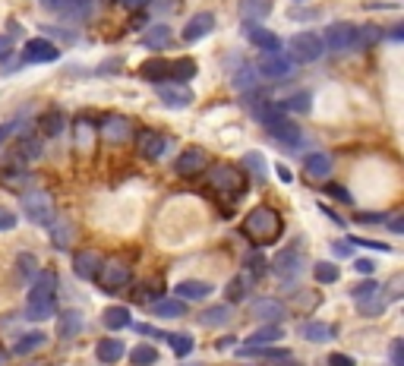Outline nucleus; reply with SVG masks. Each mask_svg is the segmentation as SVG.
Wrapping results in <instances>:
<instances>
[{"mask_svg":"<svg viewBox=\"0 0 404 366\" xmlns=\"http://www.w3.org/2000/svg\"><path fill=\"white\" fill-rule=\"evenodd\" d=\"M240 234H243L247 240H253V244H259V246L275 244V240L281 237V215L275 209H268V205H256V209L243 218Z\"/></svg>","mask_w":404,"mask_h":366,"instance_id":"obj_1","label":"nucleus"},{"mask_svg":"<svg viewBox=\"0 0 404 366\" xmlns=\"http://www.w3.org/2000/svg\"><path fill=\"white\" fill-rule=\"evenodd\" d=\"M95 281H98V287H102L104 294H117V291H124V287L133 285V269H130L127 259L111 256V259H104V262H102Z\"/></svg>","mask_w":404,"mask_h":366,"instance_id":"obj_2","label":"nucleus"},{"mask_svg":"<svg viewBox=\"0 0 404 366\" xmlns=\"http://www.w3.org/2000/svg\"><path fill=\"white\" fill-rule=\"evenodd\" d=\"M209 186L227 199H237L247 190V177L240 174V168H234V164H212L209 168Z\"/></svg>","mask_w":404,"mask_h":366,"instance_id":"obj_3","label":"nucleus"},{"mask_svg":"<svg viewBox=\"0 0 404 366\" xmlns=\"http://www.w3.org/2000/svg\"><path fill=\"white\" fill-rule=\"evenodd\" d=\"M272 271H275V278L278 281H284L288 287H294L297 278H300V271H303V246L300 244L284 246V250L275 256Z\"/></svg>","mask_w":404,"mask_h":366,"instance_id":"obj_4","label":"nucleus"},{"mask_svg":"<svg viewBox=\"0 0 404 366\" xmlns=\"http://www.w3.org/2000/svg\"><path fill=\"white\" fill-rule=\"evenodd\" d=\"M288 51H291V57L288 61L291 63H313V61H319L322 57V38L316 32H297L294 38H291V45H288Z\"/></svg>","mask_w":404,"mask_h":366,"instance_id":"obj_5","label":"nucleus"},{"mask_svg":"<svg viewBox=\"0 0 404 366\" xmlns=\"http://www.w3.org/2000/svg\"><path fill=\"white\" fill-rule=\"evenodd\" d=\"M22 212H26V218L32 224H51L54 221V199L45 190L26 193V196H22Z\"/></svg>","mask_w":404,"mask_h":366,"instance_id":"obj_6","label":"nucleus"},{"mask_svg":"<svg viewBox=\"0 0 404 366\" xmlns=\"http://www.w3.org/2000/svg\"><path fill=\"white\" fill-rule=\"evenodd\" d=\"M262 123H266L268 136H272L275 143H284V145H297V143H300V129H297V123H291L288 117L275 108V104H272V111L262 117Z\"/></svg>","mask_w":404,"mask_h":366,"instance_id":"obj_7","label":"nucleus"},{"mask_svg":"<svg viewBox=\"0 0 404 366\" xmlns=\"http://www.w3.org/2000/svg\"><path fill=\"white\" fill-rule=\"evenodd\" d=\"M354 38H357V29L350 26V22H332V26L325 29V35H322V48L341 54V51L354 48Z\"/></svg>","mask_w":404,"mask_h":366,"instance_id":"obj_8","label":"nucleus"},{"mask_svg":"<svg viewBox=\"0 0 404 366\" xmlns=\"http://www.w3.org/2000/svg\"><path fill=\"white\" fill-rule=\"evenodd\" d=\"M22 61L26 63H54V61H60V51L48 38H32L22 45Z\"/></svg>","mask_w":404,"mask_h":366,"instance_id":"obj_9","label":"nucleus"},{"mask_svg":"<svg viewBox=\"0 0 404 366\" xmlns=\"http://www.w3.org/2000/svg\"><path fill=\"white\" fill-rule=\"evenodd\" d=\"M57 297V275L54 271H38L29 287V306L32 303H54Z\"/></svg>","mask_w":404,"mask_h":366,"instance_id":"obj_10","label":"nucleus"},{"mask_svg":"<svg viewBox=\"0 0 404 366\" xmlns=\"http://www.w3.org/2000/svg\"><path fill=\"white\" fill-rule=\"evenodd\" d=\"M130 136H133V123L127 120V117H120V114L104 117V123H102V139H104V143L124 145Z\"/></svg>","mask_w":404,"mask_h":366,"instance_id":"obj_11","label":"nucleus"},{"mask_svg":"<svg viewBox=\"0 0 404 366\" xmlns=\"http://www.w3.org/2000/svg\"><path fill=\"white\" fill-rule=\"evenodd\" d=\"M158 98L168 108H186V104H193V88L186 82H161L158 86Z\"/></svg>","mask_w":404,"mask_h":366,"instance_id":"obj_12","label":"nucleus"},{"mask_svg":"<svg viewBox=\"0 0 404 366\" xmlns=\"http://www.w3.org/2000/svg\"><path fill=\"white\" fill-rule=\"evenodd\" d=\"M291 67H294V63H291L288 57H281V51H275V54H262L259 57L256 73L266 76V79H284V76L291 73Z\"/></svg>","mask_w":404,"mask_h":366,"instance_id":"obj_13","label":"nucleus"},{"mask_svg":"<svg viewBox=\"0 0 404 366\" xmlns=\"http://www.w3.org/2000/svg\"><path fill=\"white\" fill-rule=\"evenodd\" d=\"M202 168H206V152L199 149V145H190V149H184L177 155V161H174V170H177V177H193V174H199Z\"/></svg>","mask_w":404,"mask_h":366,"instance_id":"obj_14","label":"nucleus"},{"mask_svg":"<svg viewBox=\"0 0 404 366\" xmlns=\"http://www.w3.org/2000/svg\"><path fill=\"white\" fill-rule=\"evenodd\" d=\"M250 312H253L259 322H278L281 326V319H284V303L281 300H275V297H256L253 300V306H250Z\"/></svg>","mask_w":404,"mask_h":366,"instance_id":"obj_15","label":"nucleus"},{"mask_svg":"<svg viewBox=\"0 0 404 366\" xmlns=\"http://www.w3.org/2000/svg\"><path fill=\"white\" fill-rule=\"evenodd\" d=\"M215 29V13H209V10H202V13L190 16L184 26V41H199V38H206V35H212Z\"/></svg>","mask_w":404,"mask_h":366,"instance_id":"obj_16","label":"nucleus"},{"mask_svg":"<svg viewBox=\"0 0 404 366\" xmlns=\"http://www.w3.org/2000/svg\"><path fill=\"white\" fill-rule=\"evenodd\" d=\"M247 41L253 45V48H259L262 54H275V51H281V41L275 32H268V29L256 26V22H247Z\"/></svg>","mask_w":404,"mask_h":366,"instance_id":"obj_17","label":"nucleus"},{"mask_svg":"<svg viewBox=\"0 0 404 366\" xmlns=\"http://www.w3.org/2000/svg\"><path fill=\"white\" fill-rule=\"evenodd\" d=\"M98 269H102V256L92 250H79L73 256V271H76V278H83V281H95Z\"/></svg>","mask_w":404,"mask_h":366,"instance_id":"obj_18","label":"nucleus"},{"mask_svg":"<svg viewBox=\"0 0 404 366\" xmlns=\"http://www.w3.org/2000/svg\"><path fill=\"white\" fill-rule=\"evenodd\" d=\"M136 149H139V158L155 161V158H161V152H165V136L158 133V129H143Z\"/></svg>","mask_w":404,"mask_h":366,"instance_id":"obj_19","label":"nucleus"},{"mask_svg":"<svg viewBox=\"0 0 404 366\" xmlns=\"http://www.w3.org/2000/svg\"><path fill=\"white\" fill-rule=\"evenodd\" d=\"M149 312L158 319H180L186 316V303L180 297H158L149 303Z\"/></svg>","mask_w":404,"mask_h":366,"instance_id":"obj_20","label":"nucleus"},{"mask_svg":"<svg viewBox=\"0 0 404 366\" xmlns=\"http://www.w3.org/2000/svg\"><path fill=\"white\" fill-rule=\"evenodd\" d=\"M250 285H253V275H250V271L243 269L240 275H234V278L227 281V287H225V300H227V303H240V300H247Z\"/></svg>","mask_w":404,"mask_h":366,"instance_id":"obj_21","label":"nucleus"},{"mask_svg":"<svg viewBox=\"0 0 404 366\" xmlns=\"http://www.w3.org/2000/svg\"><path fill=\"white\" fill-rule=\"evenodd\" d=\"M73 244V221L70 218H54L51 221V246L54 250H70Z\"/></svg>","mask_w":404,"mask_h":366,"instance_id":"obj_22","label":"nucleus"},{"mask_svg":"<svg viewBox=\"0 0 404 366\" xmlns=\"http://www.w3.org/2000/svg\"><path fill=\"white\" fill-rule=\"evenodd\" d=\"M171 41H174L171 26H149V29H145V35H143V45L149 51H165Z\"/></svg>","mask_w":404,"mask_h":366,"instance_id":"obj_23","label":"nucleus"},{"mask_svg":"<svg viewBox=\"0 0 404 366\" xmlns=\"http://www.w3.org/2000/svg\"><path fill=\"white\" fill-rule=\"evenodd\" d=\"M338 328L332 326V322H300V335L307 341H313V344H322V341H332L335 338Z\"/></svg>","mask_w":404,"mask_h":366,"instance_id":"obj_24","label":"nucleus"},{"mask_svg":"<svg viewBox=\"0 0 404 366\" xmlns=\"http://www.w3.org/2000/svg\"><path fill=\"white\" fill-rule=\"evenodd\" d=\"M79 332H83V316H79L76 310H63L60 319H57V335H60L63 341H70Z\"/></svg>","mask_w":404,"mask_h":366,"instance_id":"obj_25","label":"nucleus"},{"mask_svg":"<svg viewBox=\"0 0 404 366\" xmlns=\"http://www.w3.org/2000/svg\"><path fill=\"white\" fill-rule=\"evenodd\" d=\"M127 353L124 341H117V338H102L95 344V357L102 360V363H117V360Z\"/></svg>","mask_w":404,"mask_h":366,"instance_id":"obj_26","label":"nucleus"},{"mask_svg":"<svg viewBox=\"0 0 404 366\" xmlns=\"http://www.w3.org/2000/svg\"><path fill=\"white\" fill-rule=\"evenodd\" d=\"M212 291H215V287L209 285V281H196V278L180 281V285H177V297L180 300H206Z\"/></svg>","mask_w":404,"mask_h":366,"instance_id":"obj_27","label":"nucleus"},{"mask_svg":"<svg viewBox=\"0 0 404 366\" xmlns=\"http://www.w3.org/2000/svg\"><path fill=\"white\" fill-rule=\"evenodd\" d=\"M303 170H307L309 177H329L332 174V158L325 155V152H309V155L303 158Z\"/></svg>","mask_w":404,"mask_h":366,"instance_id":"obj_28","label":"nucleus"},{"mask_svg":"<svg viewBox=\"0 0 404 366\" xmlns=\"http://www.w3.org/2000/svg\"><path fill=\"white\" fill-rule=\"evenodd\" d=\"M196 76V61L190 57H177L174 63H168V82H190Z\"/></svg>","mask_w":404,"mask_h":366,"instance_id":"obj_29","label":"nucleus"},{"mask_svg":"<svg viewBox=\"0 0 404 366\" xmlns=\"http://www.w3.org/2000/svg\"><path fill=\"white\" fill-rule=\"evenodd\" d=\"M284 338V328L278 326V322H266L262 328H256L253 335H250V344L256 347H266V344H275V341Z\"/></svg>","mask_w":404,"mask_h":366,"instance_id":"obj_30","label":"nucleus"},{"mask_svg":"<svg viewBox=\"0 0 404 366\" xmlns=\"http://www.w3.org/2000/svg\"><path fill=\"white\" fill-rule=\"evenodd\" d=\"M139 76H143L145 82H168V63L161 61V57H149V61L139 67Z\"/></svg>","mask_w":404,"mask_h":366,"instance_id":"obj_31","label":"nucleus"},{"mask_svg":"<svg viewBox=\"0 0 404 366\" xmlns=\"http://www.w3.org/2000/svg\"><path fill=\"white\" fill-rule=\"evenodd\" d=\"M309 104H313V95H309V92H294V95L281 98L275 108H278V111H297V114H307Z\"/></svg>","mask_w":404,"mask_h":366,"instance_id":"obj_32","label":"nucleus"},{"mask_svg":"<svg viewBox=\"0 0 404 366\" xmlns=\"http://www.w3.org/2000/svg\"><path fill=\"white\" fill-rule=\"evenodd\" d=\"M199 322L202 326H209V328H215V326H227L231 322V306L227 303H221V306H209L202 316H199Z\"/></svg>","mask_w":404,"mask_h":366,"instance_id":"obj_33","label":"nucleus"},{"mask_svg":"<svg viewBox=\"0 0 404 366\" xmlns=\"http://www.w3.org/2000/svg\"><path fill=\"white\" fill-rule=\"evenodd\" d=\"M16 161H35V158H42V143L38 139H32V136H22L19 145H16L13 152Z\"/></svg>","mask_w":404,"mask_h":366,"instance_id":"obj_34","label":"nucleus"},{"mask_svg":"<svg viewBox=\"0 0 404 366\" xmlns=\"http://www.w3.org/2000/svg\"><path fill=\"white\" fill-rule=\"evenodd\" d=\"M45 341H48V335H45V332H29V335H22V338L13 344V353H16V357H26V353L38 351Z\"/></svg>","mask_w":404,"mask_h":366,"instance_id":"obj_35","label":"nucleus"},{"mask_svg":"<svg viewBox=\"0 0 404 366\" xmlns=\"http://www.w3.org/2000/svg\"><path fill=\"white\" fill-rule=\"evenodd\" d=\"M130 326V310L127 306H111V310H104V328H111V332H120V328Z\"/></svg>","mask_w":404,"mask_h":366,"instance_id":"obj_36","label":"nucleus"},{"mask_svg":"<svg viewBox=\"0 0 404 366\" xmlns=\"http://www.w3.org/2000/svg\"><path fill=\"white\" fill-rule=\"evenodd\" d=\"M360 303V316H366V319H373V316H382L385 312V306H389V300L382 297V294H370V297H363V300H357Z\"/></svg>","mask_w":404,"mask_h":366,"instance_id":"obj_37","label":"nucleus"},{"mask_svg":"<svg viewBox=\"0 0 404 366\" xmlns=\"http://www.w3.org/2000/svg\"><path fill=\"white\" fill-rule=\"evenodd\" d=\"M259 73L253 70V63H243V67H237V73H234V86L240 88V92H253L256 86H259Z\"/></svg>","mask_w":404,"mask_h":366,"instance_id":"obj_38","label":"nucleus"},{"mask_svg":"<svg viewBox=\"0 0 404 366\" xmlns=\"http://www.w3.org/2000/svg\"><path fill=\"white\" fill-rule=\"evenodd\" d=\"M38 275V262H35L32 253H19L16 256V281H29Z\"/></svg>","mask_w":404,"mask_h":366,"instance_id":"obj_39","label":"nucleus"},{"mask_svg":"<svg viewBox=\"0 0 404 366\" xmlns=\"http://www.w3.org/2000/svg\"><path fill=\"white\" fill-rule=\"evenodd\" d=\"M313 278H316V285H335V281L341 278V269H338L335 262H316Z\"/></svg>","mask_w":404,"mask_h":366,"instance_id":"obj_40","label":"nucleus"},{"mask_svg":"<svg viewBox=\"0 0 404 366\" xmlns=\"http://www.w3.org/2000/svg\"><path fill=\"white\" fill-rule=\"evenodd\" d=\"M130 363L133 366H155L158 363V351L152 344H136L130 351Z\"/></svg>","mask_w":404,"mask_h":366,"instance_id":"obj_41","label":"nucleus"},{"mask_svg":"<svg viewBox=\"0 0 404 366\" xmlns=\"http://www.w3.org/2000/svg\"><path fill=\"white\" fill-rule=\"evenodd\" d=\"M165 338H168V344H171V351L177 353V357H190L193 353V335H186V332H177V335H168L165 332Z\"/></svg>","mask_w":404,"mask_h":366,"instance_id":"obj_42","label":"nucleus"},{"mask_svg":"<svg viewBox=\"0 0 404 366\" xmlns=\"http://www.w3.org/2000/svg\"><path fill=\"white\" fill-rule=\"evenodd\" d=\"M42 133L48 136V139H57V136L63 133V114L60 111H48V114L42 117Z\"/></svg>","mask_w":404,"mask_h":366,"instance_id":"obj_43","label":"nucleus"},{"mask_svg":"<svg viewBox=\"0 0 404 366\" xmlns=\"http://www.w3.org/2000/svg\"><path fill=\"white\" fill-rule=\"evenodd\" d=\"M268 13V0H240V16L243 19H259V16Z\"/></svg>","mask_w":404,"mask_h":366,"instance_id":"obj_44","label":"nucleus"},{"mask_svg":"<svg viewBox=\"0 0 404 366\" xmlns=\"http://www.w3.org/2000/svg\"><path fill=\"white\" fill-rule=\"evenodd\" d=\"M243 168L256 177V183L266 180V161H262L259 152H247V155H243Z\"/></svg>","mask_w":404,"mask_h":366,"instance_id":"obj_45","label":"nucleus"},{"mask_svg":"<svg viewBox=\"0 0 404 366\" xmlns=\"http://www.w3.org/2000/svg\"><path fill=\"white\" fill-rule=\"evenodd\" d=\"M76 145L89 149L92 145V123L89 120H76Z\"/></svg>","mask_w":404,"mask_h":366,"instance_id":"obj_46","label":"nucleus"},{"mask_svg":"<svg viewBox=\"0 0 404 366\" xmlns=\"http://www.w3.org/2000/svg\"><path fill=\"white\" fill-rule=\"evenodd\" d=\"M29 319H35V322H42V319H51L54 316V303H32L26 310Z\"/></svg>","mask_w":404,"mask_h":366,"instance_id":"obj_47","label":"nucleus"},{"mask_svg":"<svg viewBox=\"0 0 404 366\" xmlns=\"http://www.w3.org/2000/svg\"><path fill=\"white\" fill-rule=\"evenodd\" d=\"M161 297V285H158V281H145V287H139L136 291V300H158Z\"/></svg>","mask_w":404,"mask_h":366,"instance_id":"obj_48","label":"nucleus"},{"mask_svg":"<svg viewBox=\"0 0 404 366\" xmlns=\"http://www.w3.org/2000/svg\"><path fill=\"white\" fill-rule=\"evenodd\" d=\"M243 269H247L250 275H253V278H256V275H259V271L266 269V256H262V253H250V256H247V262H243Z\"/></svg>","mask_w":404,"mask_h":366,"instance_id":"obj_49","label":"nucleus"},{"mask_svg":"<svg viewBox=\"0 0 404 366\" xmlns=\"http://www.w3.org/2000/svg\"><path fill=\"white\" fill-rule=\"evenodd\" d=\"M389 360H391V366H404V341H401V338L391 341V347H389Z\"/></svg>","mask_w":404,"mask_h":366,"instance_id":"obj_50","label":"nucleus"},{"mask_svg":"<svg viewBox=\"0 0 404 366\" xmlns=\"http://www.w3.org/2000/svg\"><path fill=\"white\" fill-rule=\"evenodd\" d=\"M350 244L366 246V250H376V253H391L389 244H379V240H366V237H350Z\"/></svg>","mask_w":404,"mask_h":366,"instance_id":"obj_51","label":"nucleus"},{"mask_svg":"<svg viewBox=\"0 0 404 366\" xmlns=\"http://www.w3.org/2000/svg\"><path fill=\"white\" fill-rule=\"evenodd\" d=\"M376 291H382V287H379L376 281H363L360 287H354V300H363V297H370V294H376Z\"/></svg>","mask_w":404,"mask_h":366,"instance_id":"obj_52","label":"nucleus"},{"mask_svg":"<svg viewBox=\"0 0 404 366\" xmlns=\"http://www.w3.org/2000/svg\"><path fill=\"white\" fill-rule=\"evenodd\" d=\"M325 193L335 199H341V202H350V193L344 190V186H338V183H325Z\"/></svg>","mask_w":404,"mask_h":366,"instance_id":"obj_53","label":"nucleus"},{"mask_svg":"<svg viewBox=\"0 0 404 366\" xmlns=\"http://www.w3.org/2000/svg\"><path fill=\"white\" fill-rule=\"evenodd\" d=\"M329 366H357V360L348 353H329Z\"/></svg>","mask_w":404,"mask_h":366,"instance_id":"obj_54","label":"nucleus"},{"mask_svg":"<svg viewBox=\"0 0 404 366\" xmlns=\"http://www.w3.org/2000/svg\"><path fill=\"white\" fill-rule=\"evenodd\" d=\"M354 269L360 271V275H373V269H376V262H373V259H357V262H354Z\"/></svg>","mask_w":404,"mask_h":366,"instance_id":"obj_55","label":"nucleus"},{"mask_svg":"<svg viewBox=\"0 0 404 366\" xmlns=\"http://www.w3.org/2000/svg\"><path fill=\"white\" fill-rule=\"evenodd\" d=\"M10 54H13V41H10L7 35H0V61H7Z\"/></svg>","mask_w":404,"mask_h":366,"instance_id":"obj_56","label":"nucleus"},{"mask_svg":"<svg viewBox=\"0 0 404 366\" xmlns=\"http://www.w3.org/2000/svg\"><path fill=\"white\" fill-rule=\"evenodd\" d=\"M385 221H389V231H391V234H401V231H404V218H401V215H389Z\"/></svg>","mask_w":404,"mask_h":366,"instance_id":"obj_57","label":"nucleus"},{"mask_svg":"<svg viewBox=\"0 0 404 366\" xmlns=\"http://www.w3.org/2000/svg\"><path fill=\"white\" fill-rule=\"evenodd\" d=\"M13 224H16V215H13V212H3V209H0V228H3V231H10Z\"/></svg>","mask_w":404,"mask_h":366,"instance_id":"obj_58","label":"nucleus"},{"mask_svg":"<svg viewBox=\"0 0 404 366\" xmlns=\"http://www.w3.org/2000/svg\"><path fill=\"white\" fill-rule=\"evenodd\" d=\"M275 174H278V180H281V183H291V180H294L291 168H284V164H275Z\"/></svg>","mask_w":404,"mask_h":366,"instance_id":"obj_59","label":"nucleus"},{"mask_svg":"<svg viewBox=\"0 0 404 366\" xmlns=\"http://www.w3.org/2000/svg\"><path fill=\"white\" fill-rule=\"evenodd\" d=\"M152 0H120V7H127V10H143V7H149Z\"/></svg>","mask_w":404,"mask_h":366,"instance_id":"obj_60","label":"nucleus"},{"mask_svg":"<svg viewBox=\"0 0 404 366\" xmlns=\"http://www.w3.org/2000/svg\"><path fill=\"white\" fill-rule=\"evenodd\" d=\"M13 133V127H10V123H0V145L7 143V136Z\"/></svg>","mask_w":404,"mask_h":366,"instance_id":"obj_61","label":"nucleus"},{"mask_svg":"<svg viewBox=\"0 0 404 366\" xmlns=\"http://www.w3.org/2000/svg\"><path fill=\"white\" fill-rule=\"evenodd\" d=\"M278 366H300V363H294V357H284V360H278Z\"/></svg>","mask_w":404,"mask_h":366,"instance_id":"obj_62","label":"nucleus"},{"mask_svg":"<svg viewBox=\"0 0 404 366\" xmlns=\"http://www.w3.org/2000/svg\"><path fill=\"white\" fill-rule=\"evenodd\" d=\"M7 363V351H0V366Z\"/></svg>","mask_w":404,"mask_h":366,"instance_id":"obj_63","label":"nucleus"}]
</instances>
